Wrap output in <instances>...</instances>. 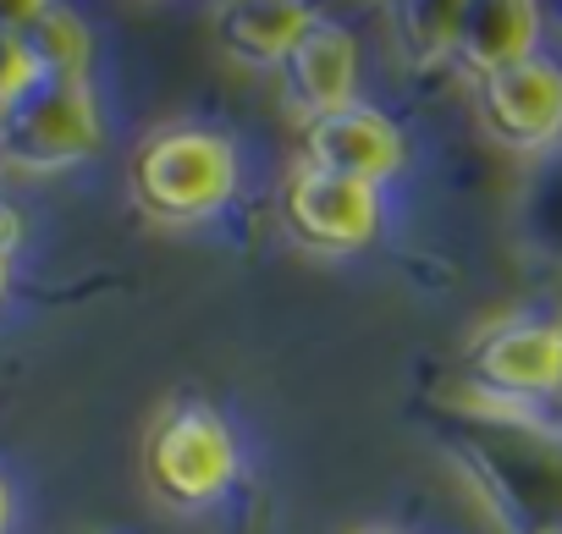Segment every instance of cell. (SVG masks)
Here are the masks:
<instances>
[{"label":"cell","instance_id":"cell-1","mask_svg":"<svg viewBox=\"0 0 562 534\" xmlns=\"http://www.w3.org/2000/svg\"><path fill=\"white\" fill-rule=\"evenodd\" d=\"M243 160L215 127H160L127 160V193L155 226H199L237 198Z\"/></svg>","mask_w":562,"mask_h":534},{"label":"cell","instance_id":"cell-2","mask_svg":"<svg viewBox=\"0 0 562 534\" xmlns=\"http://www.w3.org/2000/svg\"><path fill=\"white\" fill-rule=\"evenodd\" d=\"M105 144V116L89 78L40 72L7 111H0V160L18 171H67L94 160Z\"/></svg>","mask_w":562,"mask_h":534},{"label":"cell","instance_id":"cell-3","mask_svg":"<svg viewBox=\"0 0 562 534\" xmlns=\"http://www.w3.org/2000/svg\"><path fill=\"white\" fill-rule=\"evenodd\" d=\"M149 490L171 507H210L237 479V435L210 402H177L155 419L144 446Z\"/></svg>","mask_w":562,"mask_h":534},{"label":"cell","instance_id":"cell-4","mask_svg":"<svg viewBox=\"0 0 562 534\" xmlns=\"http://www.w3.org/2000/svg\"><path fill=\"white\" fill-rule=\"evenodd\" d=\"M474 116L491 144L513 155H540L562 138V61L535 50L513 67L474 78Z\"/></svg>","mask_w":562,"mask_h":534},{"label":"cell","instance_id":"cell-5","mask_svg":"<svg viewBox=\"0 0 562 534\" xmlns=\"http://www.w3.org/2000/svg\"><path fill=\"white\" fill-rule=\"evenodd\" d=\"M281 220H288L293 242L315 253H359L381 237L386 198L370 182H348L299 160L281 182Z\"/></svg>","mask_w":562,"mask_h":534},{"label":"cell","instance_id":"cell-6","mask_svg":"<svg viewBox=\"0 0 562 534\" xmlns=\"http://www.w3.org/2000/svg\"><path fill=\"white\" fill-rule=\"evenodd\" d=\"M304 166L331 171V177H348V182L386 188L408 166V138H403V127L386 111H375V105L359 100L348 111H331V116L304 122Z\"/></svg>","mask_w":562,"mask_h":534},{"label":"cell","instance_id":"cell-7","mask_svg":"<svg viewBox=\"0 0 562 534\" xmlns=\"http://www.w3.org/2000/svg\"><path fill=\"white\" fill-rule=\"evenodd\" d=\"M474 380L491 386L496 397L535 402L562 391V326L551 320H502L474 342Z\"/></svg>","mask_w":562,"mask_h":534},{"label":"cell","instance_id":"cell-8","mask_svg":"<svg viewBox=\"0 0 562 534\" xmlns=\"http://www.w3.org/2000/svg\"><path fill=\"white\" fill-rule=\"evenodd\" d=\"M281 94L304 122L359 105V34L337 18H315L299 50L281 61Z\"/></svg>","mask_w":562,"mask_h":534},{"label":"cell","instance_id":"cell-9","mask_svg":"<svg viewBox=\"0 0 562 534\" xmlns=\"http://www.w3.org/2000/svg\"><path fill=\"white\" fill-rule=\"evenodd\" d=\"M315 18L321 12L304 7V0H226V7L210 12V34L226 61L281 72V61L299 50V39L315 29Z\"/></svg>","mask_w":562,"mask_h":534},{"label":"cell","instance_id":"cell-10","mask_svg":"<svg viewBox=\"0 0 562 534\" xmlns=\"http://www.w3.org/2000/svg\"><path fill=\"white\" fill-rule=\"evenodd\" d=\"M540 29H546V12L535 7V0H474V7H463L452 61L469 78H485L496 67H513V61L535 56Z\"/></svg>","mask_w":562,"mask_h":534},{"label":"cell","instance_id":"cell-11","mask_svg":"<svg viewBox=\"0 0 562 534\" xmlns=\"http://www.w3.org/2000/svg\"><path fill=\"white\" fill-rule=\"evenodd\" d=\"M7 23L18 29V39L29 45L40 72L89 78V29H83L78 12H67V7H18V12H7Z\"/></svg>","mask_w":562,"mask_h":534},{"label":"cell","instance_id":"cell-12","mask_svg":"<svg viewBox=\"0 0 562 534\" xmlns=\"http://www.w3.org/2000/svg\"><path fill=\"white\" fill-rule=\"evenodd\" d=\"M458 29H463V0H403V7H392L397 50H403L414 67H441V61H452Z\"/></svg>","mask_w":562,"mask_h":534},{"label":"cell","instance_id":"cell-13","mask_svg":"<svg viewBox=\"0 0 562 534\" xmlns=\"http://www.w3.org/2000/svg\"><path fill=\"white\" fill-rule=\"evenodd\" d=\"M34 78H40V67H34L29 45L18 39V29H12L7 18H0V111H7Z\"/></svg>","mask_w":562,"mask_h":534},{"label":"cell","instance_id":"cell-14","mask_svg":"<svg viewBox=\"0 0 562 534\" xmlns=\"http://www.w3.org/2000/svg\"><path fill=\"white\" fill-rule=\"evenodd\" d=\"M18 248H23V209L12 198H0V264H12Z\"/></svg>","mask_w":562,"mask_h":534},{"label":"cell","instance_id":"cell-15","mask_svg":"<svg viewBox=\"0 0 562 534\" xmlns=\"http://www.w3.org/2000/svg\"><path fill=\"white\" fill-rule=\"evenodd\" d=\"M12 512H18V501H12V485H7V474H0V534H12Z\"/></svg>","mask_w":562,"mask_h":534},{"label":"cell","instance_id":"cell-16","mask_svg":"<svg viewBox=\"0 0 562 534\" xmlns=\"http://www.w3.org/2000/svg\"><path fill=\"white\" fill-rule=\"evenodd\" d=\"M0 304H7V264H0Z\"/></svg>","mask_w":562,"mask_h":534},{"label":"cell","instance_id":"cell-17","mask_svg":"<svg viewBox=\"0 0 562 534\" xmlns=\"http://www.w3.org/2000/svg\"><path fill=\"white\" fill-rule=\"evenodd\" d=\"M353 534H397V529H353Z\"/></svg>","mask_w":562,"mask_h":534}]
</instances>
